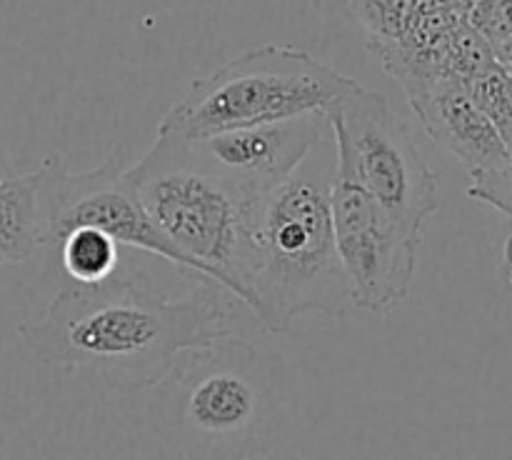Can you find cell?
Returning <instances> with one entry per match:
<instances>
[{"label": "cell", "instance_id": "obj_1", "mask_svg": "<svg viewBox=\"0 0 512 460\" xmlns=\"http://www.w3.org/2000/svg\"><path fill=\"white\" fill-rule=\"evenodd\" d=\"M218 283L165 298L130 278L60 288L38 320L18 325L40 363L90 370L120 393L148 390L183 350L235 335L233 303Z\"/></svg>", "mask_w": 512, "mask_h": 460}, {"label": "cell", "instance_id": "obj_12", "mask_svg": "<svg viewBox=\"0 0 512 460\" xmlns=\"http://www.w3.org/2000/svg\"><path fill=\"white\" fill-rule=\"evenodd\" d=\"M55 248L60 250V265L70 283H103L118 268V243L95 228H73Z\"/></svg>", "mask_w": 512, "mask_h": 460}, {"label": "cell", "instance_id": "obj_10", "mask_svg": "<svg viewBox=\"0 0 512 460\" xmlns=\"http://www.w3.org/2000/svg\"><path fill=\"white\" fill-rule=\"evenodd\" d=\"M330 135L325 113L183 140L203 168L253 203L288 180Z\"/></svg>", "mask_w": 512, "mask_h": 460}, {"label": "cell", "instance_id": "obj_16", "mask_svg": "<svg viewBox=\"0 0 512 460\" xmlns=\"http://www.w3.org/2000/svg\"><path fill=\"white\" fill-rule=\"evenodd\" d=\"M0 175H3V173H0Z\"/></svg>", "mask_w": 512, "mask_h": 460}, {"label": "cell", "instance_id": "obj_5", "mask_svg": "<svg viewBox=\"0 0 512 460\" xmlns=\"http://www.w3.org/2000/svg\"><path fill=\"white\" fill-rule=\"evenodd\" d=\"M358 80L290 45H263L190 83L158 123V138L195 140L225 130L325 113Z\"/></svg>", "mask_w": 512, "mask_h": 460}, {"label": "cell", "instance_id": "obj_13", "mask_svg": "<svg viewBox=\"0 0 512 460\" xmlns=\"http://www.w3.org/2000/svg\"><path fill=\"white\" fill-rule=\"evenodd\" d=\"M470 98L475 100L485 118L495 125L500 138L505 140L512 153V73L498 60L475 73L473 78L465 80Z\"/></svg>", "mask_w": 512, "mask_h": 460}, {"label": "cell", "instance_id": "obj_9", "mask_svg": "<svg viewBox=\"0 0 512 460\" xmlns=\"http://www.w3.org/2000/svg\"><path fill=\"white\" fill-rule=\"evenodd\" d=\"M408 98L425 133L470 173V198L512 218V153L468 88L450 75H433L415 80Z\"/></svg>", "mask_w": 512, "mask_h": 460}, {"label": "cell", "instance_id": "obj_14", "mask_svg": "<svg viewBox=\"0 0 512 460\" xmlns=\"http://www.w3.org/2000/svg\"><path fill=\"white\" fill-rule=\"evenodd\" d=\"M310 3L318 10H323V13H345V10L353 8L358 0H310Z\"/></svg>", "mask_w": 512, "mask_h": 460}, {"label": "cell", "instance_id": "obj_6", "mask_svg": "<svg viewBox=\"0 0 512 460\" xmlns=\"http://www.w3.org/2000/svg\"><path fill=\"white\" fill-rule=\"evenodd\" d=\"M335 173L363 188L405 233L420 240L438 210V178L420 155L408 123L375 90L355 85L328 110Z\"/></svg>", "mask_w": 512, "mask_h": 460}, {"label": "cell", "instance_id": "obj_7", "mask_svg": "<svg viewBox=\"0 0 512 460\" xmlns=\"http://www.w3.org/2000/svg\"><path fill=\"white\" fill-rule=\"evenodd\" d=\"M43 168V245H58L73 228H95L110 235L118 245L145 250L195 273L190 260L168 243V238L145 213L138 193L125 175L123 148L110 150L108 158L88 173H70L55 153L43 160Z\"/></svg>", "mask_w": 512, "mask_h": 460}, {"label": "cell", "instance_id": "obj_15", "mask_svg": "<svg viewBox=\"0 0 512 460\" xmlns=\"http://www.w3.org/2000/svg\"><path fill=\"white\" fill-rule=\"evenodd\" d=\"M0 265H5V260H3V258H0Z\"/></svg>", "mask_w": 512, "mask_h": 460}, {"label": "cell", "instance_id": "obj_8", "mask_svg": "<svg viewBox=\"0 0 512 460\" xmlns=\"http://www.w3.org/2000/svg\"><path fill=\"white\" fill-rule=\"evenodd\" d=\"M333 223L355 308L388 313L410 293L420 240L405 233L363 188L335 173Z\"/></svg>", "mask_w": 512, "mask_h": 460}, {"label": "cell", "instance_id": "obj_11", "mask_svg": "<svg viewBox=\"0 0 512 460\" xmlns=\"http://www.w3.org/2000/svg\"><path fill=\"white\" fill-rule=\"evenodd\" d=\"M43 175V163L30 173L0 175V258L5 263H23L43 248Z\"/></svg>", "mask_w": 512, "mask_h": 460}, {"label": "cell", "instance_id": "obj_3", "mask_svg": "<svg viewBox=\"0 0 512 460\" xmlns=\"http://www.w3.org/2000/svg\"><path fill=\"white\" fill-rule=\"evenodd\" d=\"M325 143L248 205L250 313L270 333H285L300 315L358 310L335 243V150Z\"/></svg>", "mask_w": 512, "mask_h": 460}, {"label": "cell", "instance_id": "obj_2", "mask_svg": "<svg viewBox=\"0 0 512 460\" xmlns=\"http://www.w3.org/2000/svg\"><path fill=\"white\" fill-rule=\"evenodd\" d=\"M148 390L150 430L188 460L268 455L288 413L283 358L238 335L183 350Z\"/></svg>", "mask_w": 512, "mask_h": 460}, {"label": "cell", "instance_id": "obj_4", "mask_svg": "<svg viewBox=\"0 0 512 460\" xmlns=\"http://www.w3.org/2000/svg\"><path fill=\"white\" fill-rule=\"evenodd\" d=\"M145 213L193 265L250 310L248 200L188 153L183 140L158 138L125 168Z\"/></svg>", "mask_w": 512, "mask_h": 460}]
</instances>
